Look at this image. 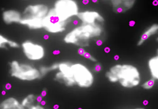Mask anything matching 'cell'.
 I'll list each match as a JSON object with an SVG mask.
<instances>
[{
	"mask_svg": "<svg viewBox=\"0 0 158 109\" xmlns=\"http://www.w3.org/2000/svg\"><path fill=\"white\" fill-rule=\"evenodd\" d=\"M103 32V30L100 24H82L73 28L66 34L63 40L68 44L83 48L89 45L91 39L101 36Z\"/></svg>",
	"mask_w": 158,
	"mask_h": 109,
	"instance_id": "1",
	"label": "cell"
},
{
	"mask_svg": "<svg viewBox=\"0 0 158 109\" xmlns=\"http://www.w3.org/2000/svg\"><path fill=\"white\" fill-rule=\"evenodd\" d=\"M110 71L118 78V83L125 89H133L139 86L141 82L140 72L138 68L130 64H116Z\"/></svg>",
	"mask_w": 158,
	"mask_h": 109,
	"instance_id": "2",
	"label": "cell"
},
{
	"mask_svg": "<svg viewBox=\"0 0 158 109\" xmlns=\"http://www.w3.org/2000/svg\"><path fill=\"white\" fill-rule=\"evenodd\" d=\"M9 73L11 77L22 81L31 82L41 77L39 69L27 63L13 60L9 64Z\"/></svg>",
	"mask_w": 158,
	"mask_h": 109,
	"instance_id": "3",
	"label": "cell"
},
{
	"mask_svg": "<svg viewBox=\"0 0 158 109\" xmlns=\"http://www.w3.org/2000/svg\"><path fill=\"white\" fill-rule=\"evenodd\" d=\"M72 70L76 85L81 89L89 88L94 85V77L90 69L83 63H72Z\"/></svg>",
	"mask_w": 158,
	"mask_h": 109,
	"instance_id": "4",
	"label": "cell"
},
{
	"mask_svg": "<svg viewBox=\"0 0 158 109\" xmlns=\"http://www.w3.org/2000/svg\"><path fill=\"white\" fill-rule=\"evenodd\" d=\"M52 8L58 17L66 22L77 16L79 13L78 4L73 0H58Z\"/></svg>",
	"mask_w": 158,
	"mask_h": 109,
	"instance_id": "5",
	"label": "cell"
},
{
	"mask_svg": "<svg viewBox=\"0 0 158 109\" xmlns=\"http://www.w3.org/2000/svg\"><path fill=\"white\" fill-rule=\"evenodd\" d=\"M69 22L58 17L51 8L44 20L43 28L50 33H62L65 30Z\"/></svg>",
	"mask_w": 158,
	"mask_h": 109,
	"instance_id": "6",
	"label": "cell"
},
{
	"mask_svg": "<svg viewBox=\"0 0 158 109\" xmlns=\"http://www.w3.org/2000/svg\"><path fill=\"white\" fill-rule=\"evenodd\" d=\"M72 63L68 62L59 63L58 72H56L55 76V79L56 81L67 87H73L76 86L72 72Z\"/></svg>",
	"mask_w": 158,
	"mask_h": 109,
	"instance_id": "7",
	"label": "cell"
},
{
	"mask_svg": "<svg viewBox=\"0 0 158 109\" xmlns=\"http://www.w3.org/2000/svg\"><path fill=\"white\" fill-rule=\"evenodd\" d=\"M21 46L24 55L29 60L39 61L44 57V48L39 43L27 40L23 42Z\"/></svg>",
	"mask_w": 158,
	"mask_h": 109,
	"instance_id": "8",
	"label": "cell"
},
{
	"mask_svg": "<svg viewBox=\"0 0 158 109\" xmlns=\"http://www.w3.org/2000/svg\"><path fill=\"white\" fill-rule=\"evenodd\" d=\"M49 10L47 6L45 4L28 5L24 10L22 17L44 20L47 16Z\"/></svg>",
	"mask_w": 158,
	"mask_h": 109,
	"instance_id": "9",
	"label": "cell"
},
{
	"mask_svg": "<svg viewBox=\"0 0 158 109\" xmlns=\"http://www.w3.org/2000/svg\"><path fill=\"white\" fill-rule=\"evenodd\" d=\"M77 17L84 24H101L104 22L103 17L96 11H86L79 12Z\"/></svg>",
	"mask_w": 158,
	"mask_h": 109,
	"instance_id": "10",
	"label": "cell"
},
{
	"mask_svg": "<svg viewBox=\"0 0 158 109\" xmlns=\"http://www.w3.org/2000/svg\"><path fill=\"white\" fill-rule=\"evenodd\" d=\"M135 3L134 0H112L111 4L113 10L116 13H125L133 7Z\"/></svg>",
	"mask_w": 158,
	"mask_h": 109,
	"instance_id": "11",
	"label": "cell"
},
{
	"mask_svg": "<svg viewBox=\"0 0 158 109\" xmlns=\"http://www.w3.org/2000/svg\"><path fill=\"white\" fill-rule=\"evenodd\" d=\"M2 20L7 25L20 23L22 18L21 13L16 10L10 9L4 11L2 13Z\"/></svg>",
	"mask_w": 158,
	"mask_h": 109,
	"instance_id": "12",
	"label": "cell"
},
{
	"mask_svg": "<svg viewBox=\"0 0 158 109\" xmlns=\"http://www.w3.org/2000/svg\"><path fill=\"white\" fill-rule=\"evenodd\" d=\"M0 109H26L21 101L13 97L6 98L0 104Z\"/></svg>",
	"mask_w": 158,
	"mask_h": 109,
	"instance_id": "13",
	"label": "cell"
},
{
	"mask_svg": "<svg viewBox=\"0 0 158 109\" xmlns=\"http://www.w3.org/2000/svg\"><path fill=\"white\" fill-rule=\"evenodd\" d=\"M44 20L22 17V20L20 24L26 27L29 29H40L43 28Z\"/></svg>",
	"mask_w": 158,
	"mask_h": 109,
	"instance_id": "14",
	"label": "cell"
},
{
	"mask_svg": "<svg viewBox=\"0 0 158 109\" xmlns=\"http://www.w3.org/2000/svg\"><path fill=\"white\" fill-rule=\"evenodd\" d=\"M158 32V24H153L148 28L141 35L138 42L137 45L140 46L151 37L156 35Z\"/></svg>",
	"mask_w": 158,
	"mask_h": 109,
	"instance_id": "15",
	"label": "cell"
},
{
	"mask_svg": "<svg viewBox=\"0 0 158 109\" xmlns=\"http://www.w3.org/2000/svg\"><path fill=\"white\" fill-rule=\"evenodd\" d=\"M148 66L152 78L158 81V56L150 58L148 60Z\"/></svg>",
	"mask_w": 158,
	"mask_h": 109,
	"instance_id": "16",
	"label": "cell"
},
{
	"mask_svg": "<svg viewBox=\"0 0 158 109\" xmlns=\"http://www.w3.org/2000/svg\"><path fill=\"white\" fill-rule=\"evenodd\" d=\"M21 102L25 109H29L37 104L38 97L35 94H30L24 97Z\"/></svg>",
	"mask_w": 158,
	"mask_h": 109,
	"instance_id": "17",
	"label": "cell"
},
{
	"mask_svg": "<svg viewBox=\"0 0 158 109\" xmlns=\"http://www.w3.org/2000/svg\"><path fill=\"white\" fill-rule=\"evenodd\" d=\"M19 47V45L15 41L9 39L8 38L0 35V48L1 49H6L8 48L12 49H17Z\"/></svg>",
	"mask_w": 158,
	"mask_h": 109,
	"instance_id": "18",
	"label": "cell"
},
{
	"mask_svg": "<svg viewBox=\"0 0 158 109\" xmlns=\"http://www.w3.org/2000/svg\"><path fill=\"white\" fill-rule=\"evenodd\" d=\"M39 69L41 77H44L51 72L58 70V63H53L48 66H42Z\"/></svg>",
	"mask_w": 158,
	"mask_h": 109,
	"instance_id": "19",
	"label": "cell"
},
{
	"mask_svg": "<svg viewBox=\"0 0 158 109\" xmlns=\"http://www.w3.org/2000/svg\"><path fill=\"white\" fill-rule=\"evenodd\" d=\"M79 53L81 56H84L86 59L92 62H96L97 59L89 52L86 51L83 48H80V50H79Z\"/></svg>",
	"mask_w": 158,
	"mask_h": 109,
	"instance_id": "20",
	"label": "cell"
},
{
	"mask_svg": "<svg viewBox=\"0 0 158 109\" xmlns=\"http://www.w3.org/2000/svg\"><path fill=\"white\" fill-rule=\"evenodd\" d=\"M155 80L153 79H148L144 82L142 85V87L144 89L146 90H149L152 89L154 86Z\"/></svg>",
	"mask_w": 158,
	"mask_h": 109,
	"instance_id": "21",
	"label": "cell"
},
{
	"mask_svg": "<svg viewBox=\"0 0 158 109\" xmlns=\"http://www.w3.org/2000/svg\"><path fill=\"white\" fill-rule=\"evenodd\" d=\"M105 76L108 81L110 83H118V80L116 76L110 70L106 73Z\"/></svg>",
	"mask_w": 158,
	"mask_h": 109,
	"instance_id": "22",
	"label": "cell"
},
{
	"mask_svg": "<svg viewBox=\"0 0 158 109\" xmlns=\"http://www.w3.org/2000/svg\"><path fill=\"white\" fill-rule=\"evenodd\" d=\"M29 109H46L44 106L42 104H37Z\"/></svg>",
	"mask_w": 158,
	"mask_h": 109,
	"instance_id": "23",
	"label": "cell"
},
{
	"mask_svg": "<svg viewBox=\"0 0 158 109\" xmlns=\"http://www.w3.org/2000/svg\"><path fill=\"white\" fill-rule=\"evenodd\" d=\"M95 69L97 72H99L101 70V66L99 64H98L95 66Z\"/></svg>",
	"mask_w": 158,
	"mask_h": 109,
	"instance_id": "24",
	"label": "cell"
},
{
	"mask_svg": "<svg viewBox=\"0 0 158 109\" xmlns=\"http://www.w3.org/2000/svg\"><path fill=\"white\" fill-rule=\"evenodd\" d=\"M133 109H145L143 107H136V108H134Z\"/></svg>",
	"mask_w": 158,
	"mask_h": 109,
	"instance_id": "25",
	"label": "cell"
},
{
	"mask_svg": "<svg viewBox=\"0 0 158 109\" xmlns=\"http://www.w3.org/2000/svg\"><path fill=\"white\" fill-rule=\"evenodd\" d=\"M156 56H158V49L156 50Z\"/></svg>",
	"mask_w": 158,
	"mask_h": 109,
	"instance_id": "26",
	"label": "cell"
},
{
	"mask_svg": "<svg viewBox=\"0 0 158 109\" xmlns=\"http://www.w3.org/2000/svg\"><path fill=\"white\" fill-rule=\"evenodd\" d=\"M156 41H157L158 42V37L157 38V39H156Z\"/></svg>",
	"mask_w": 158,
	"mask_h": 109,
	"instance_id": "27",
	"label": "cell"
}]
</instances>
